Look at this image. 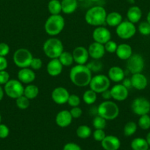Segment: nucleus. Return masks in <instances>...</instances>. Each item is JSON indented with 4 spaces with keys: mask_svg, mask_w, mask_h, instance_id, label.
<instances>
[{
    "mask_svg": "<svg viewBox=\"0 0 150 150\" xmlns=\"http://www.w3.org/2000/svg\"><path fill=\"white\" fill-rule=\"evenodd\" d=\"M138 129V125L134 122L130 121L126 123L124 127V134L125 136H132L135 134Z\"/></svg>",
    "mask_w": 150,
    "mask_h": 150,
    "instance_id": "obj_33",
    "label": "nucleus"
},
{
    "mask_svg": "<svg viewBox=\"0 0 150 150\" xmlns=\"http://www.w3.org/2000/svg\"><path fill=\"white\" fill-rule=\"evenodd\" d=\"M137 32V28L135 23L124 21H122L119 26H116V32L119 38L123 40H128L132 38Z\"/></svg>",
    "mask_w": 150,
    "mask_h": 150,
    "instance_id": "obj_9",
    "label": "nucleus"
},
{
    "mask_svg": "<svg viewBox=\"0 0 150 150\" xmlns=\"http://www.w3.org/2000/svg\"><path fill=\"white\" fill-rule=\"evenodd\" d=\"M16 106L21 110H25L29 106V100L24 95H21L16 99Z\"/></svg>",
    "mask_w": 150,
    "mask_h": 150,
    "instance_id": "obj_37",
    "label": "nucleus"
},
{
    "mask_svg": "<svg viewBox=\"0 0 150 150\" xmlns=\"http://www.w3.org/2000/svg\"><path fill=\"white\" fill-rule=\"evenodd\" d=\"M77 1H84V0H77Z\"/></svg>",
    "mask_w": 150,
    "mask_h": 150,
    "instance_id": "obj_56",
    "label": "nucleus"
},
{
    "mask_svg": "<svg viewBox=\"0 0 150 150\" xmlns=\"http://www.w3.org/2000/svg\"><path fill=\"white\" fill-rule=\"evenodd\" d=\"M10 80V75L5 70L0 71V85H4Z\"/></svg>",
    "mask_w": 150,
    "mask_h": 150,
    "instance_id": "obj_43",
    "label": "nucleus"
},
{
    "mask_svg": "<svg viewBox=\"0 0 150 150\" xmlns=\"http://www.w3.org/2000/svg\"><path fill=\"white\" fill-rule=\"evenodd\" d=\"M10 130L6 125L0 124V139H6L9 136Z\"/></svg>",
    "mask_w": 150,
    "mask_h": 150,
    "instance_id": "obj_44",
    "label": "nucleus"
},
{
    "mask_svg": "<svg viewBox=\"0 0 150 150\" xmlns=\"http://www.w3.org/2000/svg\"><path fill=\"white\" fill-rule=\"evenodd\" d=\"M35 70L29 67L21 68V70L18 72V80L20 81L22 83L29 84L35 81Z\"/></svg>",
    "mask_w": 150,
    "mask_h": 150,
    "instance_id": "obj_17",
    "label": "nucleus"
},
{
    "mask_svg": "<svg viewBox=\"0 0 150 150\" xmlns=\"http://www.w3.org/2000/svg\"><path fill=\"white\" fill-rule=\"evenodd\" d=\"M94 42L104 45L107 42L111 40V32L107 28L102 26H97L92 34Z\"/></svg>",
    "mask_w": 150,
    "mask_h": 150,
    "instance_id": "obj_12",
    "label": "nucleus"
},
{
    "mask_svg": "<svg viewBox=\"0 0 150 150\" xmlns=\"http://www.w3.org/2000/svg\"><path fill=\"white\" fill-rule=\"evenodd\" d=\"M92 125L95 129H101L104 130L107 125V120L101 117V116L97 115L94 118Z\"/></svg>",
    "mask_w": 150,
    "mask_h": 150,
    "instance_id": "obj_35",
    "label": "nucleus"
},
{
    "mask_svg": "<svg viewBox=\"0 0 150 150\" xmlns=\"http://www.w3.org/2000/svg\"><path fill=\"white\" fill-rule=\"evenodd\" d=\"M107 76L109 79L115 83H119L121 82L122 80L125 78L124 71L118 66H113L110 67L107 73Z\"/></svg>",
    "mask_w": 150,
    "mask_h": 150,
    "instance_id": "obj_22",
    "label": "nucleus"
},
{
    "mask_svg": "<svg viewBox=\"0 0 150 150\" xmlns=\"http://www.w3.org/2000/svg\"><path fill=\"white\" fill-rule=\"evenodd\" d=\"M69 78L73 84L78 87H85L89 85L92 79V72L86 64H76L69 73Z\"/></svg>",
    "mask_w": 150,
    "mask_h": 150,
    "instance_id": "obj_1",
    "label": "nucleus"
},
{
    "mask_svg": "<svg viewBox=\"0 0 150 150\" xmlns=\"http://www.w3.org/2000/svg\"><path fill=\"white\" fill-rule=\"evenodd\" d=\"M72 117L70 111L68 110H63L57 114L55 117V122L60 127H67L70 125L72 122Z\"/></svg>",
    "mask_w": 150,
    "mask_h": 150,
    "instance_id": "obj_16",
    "label": "nucleus"
},
{
    "mask_svg": "<svg viewBox=\"0 0 150 150\" xmlns=\"http://www.w3.org/2000/svg\"><path fill=\"white\" fill-rule=\"evenodd\" d=\"M1 116L0 114V124H1Z\"/></svg>",
    "mask_w": 150,
    "mask_h": 150,
    "instance_id": "obj_54",
    "label": "nucleus"
},
{
    "mask_svg": "<svg viewBox=\"0 0 150 150\" xmlns=\"http://www.w3.org/2000/svg\"><path fill=\"white\" fill-rule=\"evenodd\" d=\"M76 133V136L79 139H88V138H89L91 136V134H92V130H91V127L83 125H80L77 127Z\"/></svg>",
    "mask_w": 150,
    "mask_h": 150,
    "instance_id": "obj_32",
    "label": "nucleus"
},
{
    "mask_svg": "<svg viewBox=\"0 0 150 150\" xmlns=\"http://www.w3.org/2000/svg\"><path fill=\"white\" fill-rule=\"evenodd\" d=\"M32 54L26 48H19L13 54V62L20 68L29 67L32 61Z\"/></svg>",
    "mask_w": 150,
    "mask_h": 150,
    "instance_id": "obj_6",
    "label": "nucleus"
},
{
    "mask_svg": "<svg viewBox=\"0 0 150 150\" xmlns=\"http://www.w3.org/2000/svg\"><path fill=\"white\" fill-rule=\"evenodd\" d=\"M130 79L132 86L137 90H144L148 85V79L141 73L132 74Z\"/></svg>",
    "mask_w": 150,
    "mask_h": 150,
    "instance_id": "obj_19",
    "label": "nucleus"
},
{
    "mask_svg": "<svg viewBox=\"0 0 150 150\" xmlns=\"http://www.w3.org/2000/svg\"><path fill=\"white\" fill-rule=\"evenodd\" d=\"M104 46L106 52L110 53V54H113V53H116L118 47V44L115 41L110 40H109L108 42H107L104 44Z\"/></svg>",
    "mask_w": 150,
    "mask_h": 150,
    "instance_id": "obj_39",
    "label": "nucleus"
},
{
    "mask_svg": "<svg viewBox=\"0 0 150 150\" xmlns=\"http://www.w3.org/2000/svg\"><path fill=\"white\" fill-rule=\"evenodd\" d=\"M70 113L73 119H78L82 116V111L81 108H79V106L72 107L71 109L70 110Z\"/></svg>",
    "mask_w": 150,
    "mask_h": 150,
    "instance_id": "obj_45",
    "label": "nucleus"
},
{
    "mask_svg": "<svg viewBox=\"0 0 150 150\" xmlns=\"http://www.w3.org/2000/svg\"><path fill=\"white\" fill-rule=\"evenodd\" d=\"M63 44L60 40L55 38H49L44 42L43 45V51L44 54L50 59H57L63 53Z\"/></svg>",
    "mask_w": 150,
    "mask_h": 150,
    "instance_id": "obj_3",
    "label": "nucleus"
},
{
    "mask_svg": "<svg viewBox=\"0 0 150 150\" xmlns=\"http://www.w3.org/2000/svg\"><path fill=\"white\" fill-rule=\"evenodd\" d=\"M63 64L57 59H51L48 62L46 66V70L48 74L51 77H56L61 74L63 71Z\"/></svg>",
    "mask_w": 150,
    "mask_h": 150,
    "instance_id": "obj_21",
    "label": "nucleus"
},
{
    "mask_svg": "<svg viewBox=\"0 0 150 150\" xmlns=\"http://www.w3.org/2000/svg\"><path fill=\"white\" fill-rule=\"evenodd\" d=\"M138 126L144 130H149L150 128V116L149 114L140 116L138 121Z\"/></svg>",
    "mask_w": 150,
    "mask_h": 150,
    "instance_id": "obj_34",
    "label": "nucleus"
},
{
    "mask_svg": "<svg viewBox=\"0 0 150 150\" xmlns=\"http://www.w3.org/2000/svg\"><path fill=\"white\" fill-rule=\"evenodd\" d=\"M126 17L129 21L133 23H138L142 18V10L138 6H132L128 9Z\"/></svg>",
    "mask_w": 150,
    "mask_h": 150,
    "instance_id": "obj_24",
    "label": "nucleus"
},
{
    "mask_svg": "<svg viewBox=\"0 0 150 150\" xmlns=\"http://www.w3.org/2000/svg\"><path fill=\"white\" fill-rule=\"evenodd\" d=\"M80 102H81L80 98H79L78 95L73 94V95H69V100H68L67 103L69 104V105H70V106L72 108V107L79 106V105H80Z\"/></svg>",
    "mask_w": 150,
    "mask_h": 150,
    "instance_id": "obj_40",
    "label": "nucleus"
},
{
    "mask_svg": "<svg viewBox=\"0 0 150 150\" xmlns=\"http://www.w3.org/2000/svg\"><path fill=\"white\" fill-rule=\"evenodd\" d=\"M131 148L132 150H148L149 149L148 143L144 138H135L131 142Z\"/></svg>",
    "mask_w": 150,
    "mask_h": 150,
    "instance_id": "obj_27",
    "label": "nucleus"
},
{
    "mask_svg": "<svg viewBox=\"0 0 150 150\" xmlns=\"http://www.w3.org/2000/svg\"><path fill=\"white\" fill-rule=\"evenodd\" d=\"M122 19V16L120 13L118 12H111L107 15L106 23L112 27H116L123 21Z\"/></svg>",
    "mask_w": 150,
    "mask_h": 150,
    "instance_id": "obj_26",
    "label": "nucleus"
},
{
    "mask_svg": "<svg viewBox=\"0 0 150 150\" xmlns=\"http://www.w3.org/2000/svg\"><path fill=\"white\" fill-rule=\"evenodd\" d=\"M7 65H8V62H7V60L5 57L0 56V71L5 70L7 69Z\"/></svg>",
    "mask_w": 150,
    "mask_h": 150,
    "instance_id": "obj_48",
    "label": "nucleus"
},
{
    "mask_svg": "<svg viewBox=\"0 0 150 150\" xmlns=\"http://www.w3.org/2000/svg\"><path fill=\"white\" fill-rule=\"evenodd\" d=\"M74 61L76 64H85L88 61L89 54L86 48L83 46H77L72 52Z\"/></svg>",
    "mask_w": 150,
    "mask_h": 150,
    "instance_id": "obj_15",
    "label": "nucleus"
},
{
    "mask_svg": "<svg viewBox=\"0 0 150 150\" xmlns=\"http://www.w3.org/2000/svg\"><path fill=\"white\" fill-rule=\"evenodd\" d=\"M23 84L19 80L16 79H10L6 84H4V93L12 99H16L24 95Z\"/></svg>",
    "mask_w": 150,
    "mask_h": 150,
    "instance_id": "obj_8",
    "label": "nucleus"
},
{
    "mask_svg": "<svg viewBox=\"0 0 150 150\" xmlns=\"http://www.w3.org/2000/svg\"><path fill=\"white\" fill-rule=\"evenodd\" d=\"M101 147L104 150H118L121 146V142L115 136H106L101 142Z\"/></svg>",
    "mask_w": 150,
    "mask_h": 150,
    "instance_id": "obj_20",
    "label": "nucleus"
},
{
    "mask_svg": "<svg viewBox=\"0 0 150 150\" xmlns=\"http://www.w3.org/2000/svg\"><path fill=\"white\" fill-rule=\"evenodd\" d=\"M69 95L70 94L66 88L63 86H57L54 88L51 92V99L56 104L63 105L67 103Z\"/></svg>",
    "mask_w": 150,
    "mask_h": 150,
    "instance_id": "obj_13",
    "label": "nucleus"
},
{
    "mask_svg": "<svg viewBox=\"0 0 150 150\" xmlns=\"http://www.w3.org/2000/svg\"><path fill=\"white\" fill-rule=\"evenodd\" d=\"M38 94H39V89L36 85L34 84H28L27 86L24 87V95L25 97L30 100H33L38 97Z\"/></svg>",
    "mask_w": 150,
    "mask_h": 150,
    "instance_id": "obj_28",
    "label": "nucleus"
},
{
    "mask_svg": "<svg viewBox=\"0 0 150 150\" xmlns=\"http://www.w3.org/2000/svg\"><path fill=\"white\" fill-rule=\"evenodd\" d=\"M90 89H92L97 94H101L104 91L107 90L110 86V80L108 76L104 75H96L92 76L89 83Z\"/></svg>",
    "mask_w": 150,
    "mask_h": 150,
    "instance_id": "obj_7",
    "label": "nucleus"
},
{
    "mask_svg": "<svg viewBox=\"0 0 150 150\" xmlns=\"http://www.w3.org/2000/svg\"><path fill=\"white\" fill-rule=\"evenodd\" d=\"M87 67L89 68L92 73H98L101 71L102 68V63L99 61V59H94L86 64Z\"/></svg>",
    "mask_w": 150,
    "mask_h": 150,
    "instance_id": "obj_36",
    "label": "nucleus"
},
{
    "mask_svg": "<svg viewBox=\"0 0 150 150\" xmlns=\"http://www.w3.org/2000/svg\"><path fill=\"white\" fill-rule=\"evenodd\" d=\"M111 96L113 100L116 101H124L128 98L129 95V89L125 87L121 83H118L114 85L110 89Z\"/></svg>",
    "mask_w": 150,
    "mask_h": 150,
    "instance_id": "obj_14",
    "label": "nucleus"
},
{
    "mask_svg": "<svg viewBox=\"0 0 150 150\" xmlns=\"http://www.w3.org/2000/svg\"><path fill=\"white\" fill-rule=\"evenodd\" d=\"M42 65L43 62L41 59L37 58V57H33L32 61H31L29 67L33 70H38L42 67Z\"/></svg>",
    "mask_w": 150,
    "mask_h": 150,
    "instance_id": "obj_41",
    "label": "nucleus"
},
{
    "mask_svg": "<svg viewBox=\"0 0 150 150\" xmlns=\"http://www.w3.org/2000/svg\"><path fill=\"white\" fill-rule=\"evenodd\" d=\"M97 114L106 120H113L119 115V108L116 103L110 100H104L99 105Z\"/></svg>",
    "mask_w": 150,
    "mask_h": 150,
    "instance_id": "obj_5",
    "label": "nucleus"
},
{
    "mask_svg": "<svg viewBox=\"0 0 150 150\" xmlns=\"http://www.w3.org/2000/svg\"><path fill=\"white\" fill-rule=\"evenodd\" d=\"M101 97H102V98L104 100H110L112 98L110 89H107V90L104 91L103 92H101Z\"/></svg>",
    "mask_w": 150,
    "mask_h": 150,
    "instance_id": "obj_49",
    "label": "nucleus"
},
{
    "mask_svg": "<svg viewBox=\"0 0 150 150\" xmlns=\"http://www.w3.org/2000/svg\"><path fill=\"white\" fill-rule=\"evenodd\" d=\"M122 83L121 84L124 85L126 88H127L128 89H130L132 86V82H131V79H128V78H124V79L122 80Z\"/></svg>",
    "mask_w": 150,
    "mask_h": 150,
    "instance_id": "obj_50",
    "label": "nucleus"
},
{
    "mask_svg": "<svg viewBox=\"0 0 150 150\" xmlns=\"http://www.w3.org/2000/svg\"><path fill=\"white\" fill-rule=\"evenodd\" d=\"M91 1H100V0H91Z\"/></svg>",
    "mask_w": 150,
    "mask_h": 150,
    "instance_id": "obj_55",
    "label": "nucleus"
},
{
    "mask_svg": "<svg viewBox=\"0 0 150 150\" xmlns=\"http://www.w3.org/2000/svg\"><path fill=\"white\" fill-rule=\"evenodd\" d=\"M148 150H150V149H148Z\"/></svg>",
    "mask_w": 150,
    "mask_h": 150,
    "instance_id": "obj_57",
    "label": "nucleus"
},
{
    "mask_svg": "<svg viewBox=\"0 0 150 150\" xmlns=\"http://www.w3.org/2000/svg\"><path fill=\"white\" fill-rule=\"evenodd\" d=\"M48 10L51 15H58L62 12L61 1L59 0H50L48 3Z\"/></svg>",
    "mask_w": 150,
    "mask_h": 150,
    "instance_id": "obj_29",
    "label": "nucleus"
},
{
    "mask_svg": "<svg viewBox=\"0 0 150 150\" xmlns=\"http://www.w3.org/2000/svg\"><path fill=\"white\" fill-rule=\"evenodd\" d=\"M65 26L64 18L60 14L51 15L46 21L44 29L50 36H56L63 30Z\"/></svg>",
    "mask_w": 150,
    "mask_h": 150,
    "instance_id": "obj_4",
    "label": "nucleus"
},
{
    "mask_svg": "<svg viewBox=\"0 0 150 150\" xmlns=\"http://www.w3.org/2000/svg\"><path fill=\"white\" fill-rule=\"evenodd\" d=\"M144 66L145 62L144 57L138 54H132V55L126 60V69L132 74L142 73Z\"/></svg>",
    "mask_w": 150,
    "mask_h": 150,
    "instance_id": "obj_10",
    "label": "nucleus"
},
{
    "mask_svg": "<svg viewBox=\"0 0 150 150\" xmlns=\"http://www.w3.org/2000/svg\"><path fill=\"white\" fill-rule=\"evenodd\" d=\"M62 12L65 14H71L78 7L77 0H62Z\"/></svg>",
    "mask_w": 150,
    "mask_h": 150,
    "instance_id": "obj_25",
    "label": "nucleus"
},
{
    "mask_svg": "<svg viewBox=\"0 0 150 150\" xmlns=\"http://www.w3.org/2000/svg\"><path fill=\"white\" fill-rule=\"evenodd\" d=\"M97 93L93 91L92 89H88L84 92L82 95V100L84 103L87 105H92L96 101Z\"/></svg>",
    "mask_w": 150,
    "mask_h": 150,
    "instance_id": "obj_30",
    "label": "nucleus"
},
{
    "mask_svg": "<svg viewBox=\"0 0 150 150\" xmlns=\"http://www.w3.org/2000/svg\"><path fill=\"white\" fill-rule=\"evenodd\" d=\"M4 89H2L1 87V85H0V101L3 99V97H4Z\"/></svg>",
    "mask_w": 150,
    "mask_h": 150,
    "instance_id": "obj_51",
    "label": "nucleus"
},
{
    "mask_svg": "<svg viewBox=\"0 0 150 150\" xmlns=\"http://www.w3.org/2000/svg\"><path fill=\"white\" fill-rule=\"evenodd\" d=\"M10 52V46L5 42L0 43V56L6 57Z\"/></svg>",
    "mask_w": 150,
    "mask_h": 150,
    "instance_id": "obj_46",
    "label": "nucleus"
},
{
    "mask_svg": "<svg viewBox=\"0 0 150 150\" xmlns=\"http://www.w3.org/2000/svg\"><path fill=\"white\" fill-rule=\"evenodd\" d=\"M58 59L60 60V62H61V64H63V67H69V66L71 65L74 61L73 55L71 53L68 52V51H63L60 56L59 57Z\"/></svg>",
    "mask_w": 150,
    "mask_h": 150,
    "instance_id": "obj_31",
    "label": "nucleus"
},
{
    "mask_svg": "<svg viewBox=\"0 0 150 150\" xmlns=\"http://www.w3.org/2000/svg\"><path fill=\"white\" fill-rule=\"evenodd\" d=\"M138 30L141 35L144 36H149L150 35V23L146 21L141 22L138 26Z\"/></svg>",
    "mask_w": 150,
    "mask_h": 150,
    "instance_id": "obj_38",
    "label": "nucleus"
},
{
    "mask_svg": "<svg viewBox=\"0 0 150 150\" xmlns=\"http://www.w3.org/2000/svg\"><path fill=\"white\" fill-rule=\"evenodd\" d=\"M146 21L149 22L150 23V10L149 11V13H147V16H146Z\"/></svg>",
    "mask_w": 150,
    "mask_h": 150,
    "instance_id": "obj_53",
    "label": "nucleus"
},
{
    "mask_svg": "<svg viewBox=\"0 0 150 150\" xmlns=\"http://www.w3.org/2000/svg\"><path fill=\"white\" fill-rule=\"evenodd\" d=\"M116 56L121 60H127L132 55V48L129 44L121 43L118 45L116 51Z\"/></svg>",
    "mask_w": 150,
    "mask_h": 150,
    "instance_id": "obj_23",
    "label": "nucleus"
},
{
    "mask_svg": "<svg viewBox=\"0 0 150 150\" xmlns=\"http://www.w3.org/2000/svg\"><path fill=\"white\" fill-rule=\"evenodd\" d=\"M88 51L89 57L93 59H100L104 57L106 52L104 45L96 42H92L88 47Z\"/></svg>",
    "mask_w": 150,
    "mask_h": 150,
    "instance_id": "obj_18",
    "label": "nucleus"
},
{
    "mask_svg": "<svg viewBox=\"0 0 150 150\" xmlns=\"http://www.w3.org/2000/svg\"><path fill=\"white\" fill-rule=\"evenodd\" d=\"M107 12L101 6H94L87 10L85 20L88 24L93 26H103L106 23Z\"/></svg>",
    "mask_w": 150,
    "mask_h": 150,
    "instance_id": "obj_2",
    "label": "nucleus"
},
{
    "mask_svg": "<svg viewBox=\"0 0 150 150\" xmlns=\"http://www.w3.org/2000/svg\"><path fill=\"white\" fill-rule=\"evenodd\" d=\"M105 136V132L101 129H95L94 132L93 133V137H94V140L99 142H101Z\"/></svg>",
    "mask_w": 150,
    "mask_h": 150,
    "instance_id": "obj_42",
    "label": "nucleus"
},
{
    "mask_svg": "<svg viewBox=\"0 0 150 150\" xmlns=\"http://www.w3.org/2000/svg\"><path fill=\"white\" fill-rule=\"evenodd\" d=\"M146 140L147 143H148L149 146L150 147V132H149V133H147L146 136Z\"/></svg>",
    "mask_w": 150,
    "mask_h": 150,
    "instance_id": "obj_52",
    "label": "nucleus"
},
{
    "mask_svg": "<svg viewBox=\"0 0 150 150\" xmlns=\"http://www.w3.org/2000/svg\"><path fill=\"white\" fill-rule=\"evenodd\" d=\"M131 109L134 114L138 116L148 114L150 112V102L143 97L136 98L132 100Z\"/></svg>",
    "mask_w": 150,
    "mask_h": 150,
    "instance_id": "obj_11",
    "label": "nucleus"
},
{
    "mask_svg": "<svg viewBox=\"0 0 150 150\" xmlns=\"http://www.w3.org/2000/svg\"><path fill=\"white\" fill-rule=\"evenodd\" d=\"M63 150H82L80 146L73 142H69L65 144Z\"/></svg>",
    "mask_w": 150,
    "mask_h": 150,
    "instance_id": "obj_47",
    "label": "nucleus"
}]
</instances>
